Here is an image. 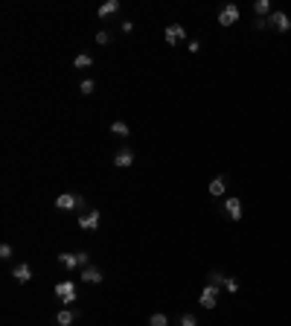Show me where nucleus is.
<instances>
[{"label": "nucleus", "instance_id": "20", "mask_svg": "<svg viewBox=\"0 0 291 326\" xmlns=\"http://www.w3.org/2000/svg\"><path fill=\"white\" fill-rule=\"evenodd\" d=\"M224 283H227V277H224L222 271H213V274H210V286H219V289H224Z\"/></svg>", "mask_w": 291, "mask_h": 326}, {"label": "nucleus", "instance_id": "17", "mask_svg": "<svg viewBox=\"0 0 291 326\" xmlns=\"http://www.w3.org/2000/svg\"><path fill=\"white\" fill-rule=\"evenodd\" d=\"M254 12H257V17H271V12H274V9H271V3H268V0H257V3H254Z\"/></svg>", "mask_w": 291, "mask_h": 326}, {"label": "nucleus", "instance_id": "3", "mask_svg": "<svg viewBox=\"0 0 291 326\" xmlns=\"http://www.w3.org/2000/svg\"><path fill=\"white\" fill-rule=\"evenodd\" d=\"M219 292H222L219 286H210V283H207L201 297H198V303H201L204 309H216V306H219Z\"/></svg>", "mask_w": 291, "mask_h": 326}, {"label": "nucleus", "instance_id": "26", "mask_svg": "<svg viewBox=\"0 0 291 326\" xmlns=\"http://www.w3.org/2000/svg\"><path fill=\"white\" fill-rule=\"evenodd\" d=\"M254 26H257V29H265V26H268V17H257Z\"/></svg>", "mask_w": 291, "mask_h": 326}, {"label": "nucleus", "instance_id": "5", "mask_svg": "<svg viewBox=\"0 0 291 326\" xmlns=\"http://www.w3.org/2000/svg\"><path fill=\"white\" fill-rule=\"evenodd\" d=\"M239 15H242L239 6H236V3H227L222 12H219V23H222V26H233V23L239 20Z\"/></svg>", "mask_w": 291, "mask_h": 326}, {"label": "nucleus", "instance_id": "23", "mask_svg": "<svg viewBox=\"0 0 291 326\" xmlns=\"http://www.w3.org/2000/svg\"><path fill=\"white\" fill-rule=\"evenodd\" d=\"M224 289H227V292H230V294H236V292H239V283H236L233 277H227V283H224Z\"/></svg>", "mask_w": 291, "mask_h": 326}, {"label": "nucleus", "instance_id": "8", "mask_svg": "<svg viewBox=\"0 0 291 326\" xmlns=\"http://www.w3.org/2000/svg\"><path fill=\"white\" fill-rule=\"evenodd\" d=\"M268 26H274L277 32H289L291 29V20L286 12H271V17H268Z\"/></svg>", "mask_w": 291, "mask_h": 326}, {"label": "nucleus", "instance_id": "6", "mask_svg": "<svg viewBox=\"0 0 291 326\" xmlns=\"http://www.w3.org/2000/svg\"><path fill=\"white\" fill-rule=\"evenodd\" d=\"M163 38H166V44L175 47V44H181V41L187 38V29H184L181 23H169V26H166V32H163Z\"/></svg>", "mask_w": 291, "mask_h": 326}, {"label": "nucleus", "instance_id": "13", "mask_svg": "<svg viewBox=\"0 0 291 326\" xmlns=\"http://www.w3.org/2000/svg\"><path fill=\"white\" fill-rule=\"evenodd\" d=\"M82 280L90 283V286H96V283H102V271L96 265H87V268H82Z\"/></svg>", "mask_w": 291, "mask_h": 326}, {"label": "nucleus", "instance_id": "1", "mask_svg": "<svg viewBox=\"0 0 291 326\" xmlns=\"http://www.w3.org/2000/svg\"><path fill=\"white\" fill-rule=\"evenodd\" d=\"M55 207H58V210H64V213H70V210L87 213V210H85V198H82V195H73V192H64V195H58V198H55Z\"/></svg>", "mask_w": 291, "mask_h": 326}, {"label": "nucleus", "instance_id": "12", "mask_svg": "<svg viewBox=\"0 0 291 326\" xmlns=\"http://www.w3.org/2000/svg\"><path fill=\"white\" fill-rule=\"evenodd\" d=\"M76 321H79V312L76 309H61L58 315H55V324L58 326H73Z\"/></svg>", "mask_w": 291, "mask_h": 326}, {"label": "nucleus", "instance_id": "27", "mask_svg": "<svg viewBox=\"0 0 291 326\" xmlns=\"http://www.w3.org/2000/svg\"><path fill=\"white\" fill-rule=\"evenodd\" d=\"M187 50L189 52H198V50H201V44H198V41H187Z\"/></svg>", "mask_w": 291, "mask_h": 326}, {"label": "nucleus", "instance_id": "7", "mask_svg": "<svg viewBox=\"0 0 291 326\" xmlns=\"http://www.w3.org/2000/svg\"><path fill=\"white\" fill-rule=\"evenodd\" d=\"M114 166H120V169H128V166H134V149L122 146L120 152L114 155Z\"/></svg>", "mask_w": 291, "mask_h": 326}, {"label": "nucleus", "instance_id": "16", "mask_svg": "<svg viewBox=\"0 0 291 326\" xmlns=\"http://www.w3.org/2000/svg\"><path fill=\"white\" fill-rule=\"evenodd\" d=\"M120 9V0H105L102 6H99V17H108V15H114Z\"/></svg>", "mask_w": 291, "mask_h": 326}, {"label": "nucleus", "instance_id": "21", "mask_svg": "<svg viewBox=\"0 0 291 326\" xmlns=\"http://www.w3.org/2000/svg\"><path fill=\"white\" fill-rule=\"evenodd\" d=\"M178 326H198V318H195V315H184Z\"/></svg>", "mask_w": 291, "mask_h": 326}, {"label": "nucleus", "instance_id": "11", "mask_svg": "<svg viewBox=\"0 0 291 326\" xmlns=\"http://www.w3.org/2000/svg\"><path fill=\"white\" fill-rule=\"evenodd\" d=\"M224 213H227V216H230L233 222H239V219H242V201L236 198V195L224 201Z\"/></svg>", "mask_w": 291, "mask_h": 326}, {"label": "nucleus", "instance_id": "15", "mask_svg": "<svg viewBox=\"0 0 291 326\" xmlns=\"http://www.w3.org/2000/svg\"><path fill=\"white\" fill-rule=\"evenodd\" d=\"M111 134H117V137H128V134H131V128H128V122L114 120V122H111Z\"/></svg>", "mask_w": 291, "mask_h": 326}, {"label": "nucleus", "instance_id": "25", "mask_svg": "<svg viewBox=\"0 0 291 326\" xmlns=\"http://www.w3.org/2000/svg\"><path fill=\"white\" fill-rule=\"evenodd\" d=\"M111 41V35L108 32H96V44H108Z\"/></svg>", "mask_w": 291, "mask_h": 326}, {"label": "nucleus", "instance_id": "14", "mask_svg": "<svg viewBox=\"0 0 291 326\" xmlns=\"http://www.w3.org/2000/svg\"><path fill=\"white\" fill-rule=\"evenodd\" d=\"M227 192V178L219 175V178H213V184H210V195H224Z\"/></svg>", "mask_w": 291, "mask_h": 326}, {"label": "nucleus", "instance_id": "24", "mask_svg": "<svg viewBox=\"0 0 291 326\" xmlns=\"http://www.w3.org/2000/svg\"><path fill=\"white\" fill-rule=\"evenodd\" d=\"M0 259H12V245H0Z\"/></svg>", "mask_w": 291, "mask_h": 326}, {"label": "nucleus", "instance_id": "9", "mask_svg": "<svg viewBox=\"0 0 291 326\" xmlns=\"http://www.w3.org/2000/svg\"><path fill=\"white\" fill-rule=\"evenodd\" d=\"M12 277H15L20 286L29 283V280H32V265H29V262H17L15 268H12Z\"/></svg>", "mask_w": 291, "mask_h": 326}, {"label": "nucleus", "instance_id": "18", "mask_svg": "<svg viewBox=\"0 0 291 326\" xmlns=\"http://www.w3.org/2000/svg\"><path fill=\"white\" fill-rule=\"evenodd\" d=\"M79 70H85V67H90L93 64V55H87V52H82V55H76V61H73Z\"/></svg>", "mask_w": 291, "mask_h": 326}, {"label": "nucleus", "instance_id": "2", "mask_svg": "<svg viewBox=\"0 0 291 326\" xmlns=\"http://www.w3.org/2000/svg\"><path fill=\"white\" fill-rule=\"evenodd\" d=\"M55 297H58L64 306H67V303H76V297H79V294H76V283H73V280L58 283V286H55Z\"/></svg>", "mask_w": 291, "mask_h": 326}, {"label": "nucleus", "instance_id": "4", "mask_svg": "<svg viewBox=\"0 0 291 326\" xmlns=\"http://www.w3.org/2000/svg\"><path fill=\"white\" fill-rule=\"evenodd\" d=\"M99 224H102V213L99 210H87V213L79 216V227L82 230H96Z\"/></svg>", "mask_w": 291, "mask_h": 326}, {"label": "nucleus", "instance_id": "19", "mask_svg": "<svg viewBox=\"0 0 291 326\" xmlns=\"http://www.w3.org/2000/svg\"><path fill=\"white\" fill-rule=\"evenodd\" d=\"M166 324H169V318L163 312H154L152 318H149V326H166Z\"/></svg>", "mask_w": 291, "mask_h": 326}, {"label": "nucleus", "instance_id": "10", "mask_svg": "<svg viewBox=\"0 0 291 326\" xmlns=\"http://www.w3.org/2000/svg\"><path fill=\"white\" fill-rule=\"evenodd\" d=\"M58 265L67 268V271H79V268H82V257H79V254H61V257H58Z\"/></svg>", "mask_w": 291, "mask_h": 326}, {"label": "nucleus", "instance_id": "22", "mask_svg": "<svg viewBox=\"0 0 291 326\" xmlns=\"http://www.w3.org/2000/svg\"><path fill=\"white\" fill-rule=\"evenodd\" d=\"M93 82H90V79H85V82H82V85H79V90H82V93H85V96H90V93H93Z\"/></svg>", "mask_w": 291, "mask_h": 326}]
</instances>
